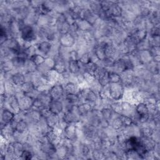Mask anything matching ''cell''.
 Segmentation results:
<instances>
[{
  "label": "cell",
  "mask_w": 160,
  "mask_h": 160,
  "mask_svg": "<svg viewBox=\"0 0 160 160\" xmlns=\"http://www.w3.org/2000/svg\"><path fill=\"white\" fill-rule=\"evenodd\" d=\"M20 38L24 42L33 44V42L38 39V36L33 26L26 24L20 31Z\"/></svg>",
  "instance_id": "obj_1"
},
{
  "label": "cell",
  "mask_w": 160,
  "mask_h": 160,
  "mask_svg": "<svg viewBox=\"0 0 160 160\" xmlns=\"http://www.w3.org/2000/svg\"><path fill=\"white\" fill-rule=\"evenodd\" d=\"M109 93L111 98L114 101H120L123 98L125 88L121 82L109 84Z\"/></svg>",
  "instance_id": "obj_2"
},
{
  "label": "cell",
  "mask_w": 160,
  "mask_h": 160,
  "mask_svg": "<svg viewBox=\"0 0 160 160\" xmlns=\"http://www.w3.org/2000/svg\"><path fill=\"white\" fill-rule=\"evenodd\" d=\"M19 100L21 111L27 112L32 108L34 99L29 96L24 94L21 90L15 94Z\"/></svg>",
  "instance_id": "obj_3"
},
{
  "label": "cell",
  "mask_w": 160,
  "mask_h": 160,
  "mask_svg": "<svg viewBox=\"0 0 160 160\" xmlns=\"http://www.w3.org/2000/svg\"><path fill=\"white\" fill-rule=\"evenodd\" d=\"M49 94L52 99L62 101L65 95L63 85L60 82L54 84L50 87L49 89Z\"/></svg>",
  "instance_id": "obj_4"
},
{
  "label": "cell",
  "mask_w": 160,
  "mask_h": 160,
  "mask_svg": "<svg viewBox=\"0 0 160 160\" xmlns=\"http://www.w3.org/2000/svg\"><path fill=\"white\" fill-rule=\"evenodd\" d=\"M78 128L75 123L68 124L63 129V137L74 142L78 139Z\"/></svg>",
  "instance_id": "obj_5"
},
{
  "label": "cell",
  "mask_w": 160,
  "mask_h": 160,
  "mask_svg": "<svg viewBox=\"0 0 160 160\" xmlns=\"http://www.w3.org/2000/svg\"><path fill=\"white\" fill-rule=\"evenodd\" d=\"M58 43L62 47L71 48L75 46L76 39L71 34L68 32L60 35Z\"/></svg>",
  "instance_id": "obj_6"
},
{
  "label": "cell",
  "mask_w": 160,
  "mask_h": 160,
  "mask_svg": "<svg viewBox=\"0 0 160 160\" xmlns=\"http://www.w3.org/2000/svg\"><path fill=\"white\" fill-rule=\"evenodd\" d=\"M41 115L38 109L32 108L30 110L25 112L24 119L28 121L29 124H37L41 119Z\"/></svg>",
  "instance_id": "obj_7"
},
{
  "label": "cell",
  "mask_w": 160,
  "mask_h": 160,
  "mask_svg": "<svg viewBox=\"0 0 160 160\" xmlns=\"http://www.w3.org/2000/svg\"><path fill=\"white\" fill-rule=\"evenodd\" d=\"M16 114L9 109L3 108H1V128H3L5 126L10 123L15 118Z\"/></svg>",
  "instance_id": "obj_8"
},
{
  "label": "cell",
  "mask_w": 160,
  "mask_h": 160,
  "mask_svg": "<svg viewBox=\"0 0 160 160\" xmlns=\"http://www.w3.org/2000/svg\"><path fill=\"white\" fill-rule=\"evenodd\" d=\"M6 104H8L11 110L14 112L15 114H18L21 112L18 98L15 94L8 95Z\"/></svg>",
  "instance_id": "obj_9"
},
{
  "label": "cell",
  "mask_w": 160,
  "mask_h": 160,
  "mask_svg": "<svg viewBox=\"0 0 160 160\" xmlns=\"http://www.w3.org/2000/svg\"><path fill=\"white\" fill-rule=\"evenodd\" d=\"M49 109L52 113L61 115L64 112V106L61 100L52 99L48 106Z\"/></svg>",
  "instance_id": "obj_10"
},
{
  "label": "cell",
  "mask_w": 160,
  "mask_h": 160,
  "mask_svg": "<svg viewBox=\"0 0 160 160\" xmlns=\"http://www.w3.org/2000/svg\"><path fill=\"white\" fill-rule=\"evenodd\" d=\"M36 44H37L38 51L40 52V54L42 55H46V56H48L53 46L52 42L46 40L41 41L38 43H37Z\"/></svg>",
  "instance_id": "obj_11"
},
{
  "label": "cell",
  "mask_w": 160,
  "mask_h": 160,
  "mask_svg": "<svg viewBox=\"0 0 160 160\" xmlns=\"http://www.w3.org/2000/svg\"><path fill=\"white\" fill-rule=\"evenodd\" d=\"M104 48L105 46L104 45L97 42L92 48V51L94 55L96 56V59L98 60V61H101L106 58Z\"/></svg>",
  "instance_id": "obj_12"
},
{
  "label": "cell",
  "mask_w": 160,
  "mask_h": 160,
  "mask_svg": "<svg viewBox=\"0 0 160 160\" xmlns=\"http://www.w3.org/2000/svg\"><path fill=\"white\" fill-rule=\"evenodd\" d=\"M138 59L141 65H146L152 61V56L149 49L138 51Z\"/></svg>",
  "instance_id": "obj_13"
},
{
  "label": "cell",
  "mask_w": 160,
  "mask_h": 160,
  "mask_svg": "<svg viewBox=\"0 0 160 160\" xmlns=\"http://www.w3.org/2000/svg\"><path fill=\"white\" fill-rule=\"evenodd\" d=\"M11 82L16 86H21L24 82H26L24 73L20 71H17L12 73L9 79ZM7 80V79H6Z\"/></svg>",
  "instance_id": "obj_14"
},
{
  "label": "cell",
  "mask_w": 160,
  "mask_h": 160,
  "mask_svg": "<svg viewBox=\"0 0 160 160\" xmlns=\"http://www.w3.org/2000/svg\"><path fill=\"white\" fill-rule=\"evenodd\" d=\"M77 111L81 118H85L93 109L92 107L88 102H81L76 106Z\"/></svg>",
  "instance_id": "obj_15"
},
{
  "label": "cell",
  "mask_w": 160,
  "mask_h": 160,
  "mask_svg": "<svg viewBox=\"0 0 160 160\" xmlns=\"http://www.w3.org/2000/svg\"><path fill=\"white\" fill-rule=\"evenodd\" d=\"M123 9L121 5L118 3V1H114L112 5L110 7L109 9L106 11L109 13L111 17L118 18L122 16Z\"/></svg>",
  "instance_id": "obj_16"
},
{
  "label": "cell",
  "mask_w": 160,
  "mask_h": 160,
  "mask_svg": "<svg viewBox=\"0 0 160 160\" xmlns=\"http://www.w3.org/2000/svg\"><path fill=\"white\" fill-rule=\"evenodd\" d=\"M141 141L147 151H153L157 145V142L151 137L140 136Z\"/></svg>",
  "instance_id": "obj_17"
},
{
  "label": "cell",
  "mask_w": 160,
  "mask_h": 160,
  "mask_svg": "<svg viewBox=\"0 0 160 160\" xmlns=\"http://www.w3.org/2000/svg\"><path fill=\"white\" fill-rule=\"evenodd\" d=\"M45 78L49 82L50 84L51 83H57L59 82L61 80V74L58 72L54 69H52L48 71L44 75Z\"/></svg>",
  "instance_id": "obj_18"
},
{
  "label": "cell",
  "mask_w": 160,
  "mask_h": 160,
  "mask_svg": "<svg viewBox=\"0 0 160 160\" xmlns=\"http://www.w3.org/2000/svg\"><path fill=\"white\" fill-rule=\"evenodd\" d=\"M61 119L60 115H57L53 113H51L48 117L45 118L46 123L49 128L51 129H53L57 127Z\"/></svg>",
  "instance_id": "obj_19"
},
{
  "label": "cell",
  "mask_w": 160,
  "mask_h": 160,
  "mask_svg": "<svg viewBox=\"0 0 160 160\" xmlns=\"http://www.w3.org/2000/svg\"><path fill=\"white\" fill-rule=\"evenodd\" d=\"M63 86L65 94H77L80 89L77 83L72 81L66 82Z\"/></svg>",
  "instance_id": "obj_20"
},
{
  "label": "cell",
  "mask_w": 160,
  "mask_h": 160,
  "mask_svg": "<svg viewBox=\"0 0 160 160\" xmlns=\"http://www.w3.org/2000/svg\"><path fill=\"white\" fill-rule=\"evenodd\" d=\"M27 59L20 57V56H14L13 57L11 60L12 62V64L13 65L14 69L17 70H23L24 68V65L26 62V60Z\"/></svg>",
  "instance_id": "obj_21"
},
{
  "label": "cell",
  "mask_w": 160,
  "mask_h": 160,
  "mask_svg": "<svg viewBox=\"0 0 160 160\" xmlns=\"http://www.w3.org/2000/svg\"><path fill=\"white\" fill-rule=\"evenodd\" d=\"M131 35L138 43L139 42L146 39L148 36V31L145 29H138Z\"/></svg>",
  "instance_id": "obj_22"
},
{
  "label": "cell",
  "mask_w": 160,
  "mask_h": 160,
  "mask_svg": "<svg viewBox=\"0 0 160 160\" xmlns=\"http://www.w3.org/2000/svg\"><path fill=\"white\" fill-rule=\"evenodd\" d=\"M29 127V124L25 119H18L15 131H17L21 133H26L28 132Z\"/></svg>",
  "instance_id": "obj_23"
},
{
  "label": "cell",
  "mask_w": 160,
  "mask_h": 160,
  "mask_svg": "<svg viewBox=\"0 0 160 160\" xmlns=\"http://www.w3.org/2000/svg\"><path fill=\"white\" fill-rule=\"evenodd\" d=\"M88 8L89 9L98 17L102 11L100 1H89L88 2Z\"/></svg>",
  "instance_id": "obj_24"
},
{
  "label": "cell",
  "mask_w": 160,
  "mask_h": 160,
  "mask_svg": "<svg viewBox=\"0 0 160 160\" xmlns=\"http://www.w3.org/2000/svg\"><path fill=\"white\" fill-rule=\"evenodd\" d=\"M68 70L73 75L81 72L80 63L79 61H69L68 64Z\"/></svg>",
  "instance_id": "obj_25"
},
{
  "label": "cell",
  "mask_w": 160,
  "mask_h": 160,
  "mask_svg": "<svg viewBox=\"0 0 160 160\" xmlns=\"http://www.w3.org/2000/svg\"><path fill=\"white\" fill-rule=\"evenodd\" d=\"M135 112L138 116L149 114V110L146 104L143 102H139L135 104Z\"/></svg>",
  "instance_id": "obj_26"
},
{
  "label": "cell",
  "mask_w": 160,
  "mask_h": 160,
  "mask_svg": "<svg viewBox=\"0 0 160 160\" xmlns=\"http://www.w3.org/2000/svg\"><path fill=\"white\" fill-rule=\"evenodd\" d=\"M109 124L112 128H113L118 132L122 130L124 128L119 114L116 115V117H113L112 118V119L109 122Z\"/></svg>",
  "instance_id": "obj_27"
},
{
  "label": "cell",
  "mask_w": 160,
  "mask_h": 160,
  "mask_svg": "<svg viewBox=\"0 0 160 160\" xmlns=\"http://www.w3.org/2000/svg\"><path fill=\"white\" fill-rule=\"evenodd\" d=\"M100 112H101L102 119H105L109 122H110L112 118L114 117V112L109 107H105V108H101L100 109Z\"/></svg>",
  "instance_id": "obj_28"
},
{
  "label": "cell",
  "mask_w": 160,
  "mask_h": 160,
  "mask_svg": "<svg viewBox=\"0 0 160 160\" xmlns=\"http://www.w3.org/2000/svg\"><path fill=\"white\" fill-rule=\"evenodd\" d=\"M13 148H14V159H20L21 154L24 151L23 142L19 141H14L13 142Z\"/></svg>",
  "instance_id": "obj_29"
},
{
  "label": "cell",
  "mask_w": 160,
  "mask_h": 160,
  "mask_svg": "<svg viewBox=\"0 0 160 160\" xmlns=\"http://www.w3.org/2000/svg\"><path fill=\"white\" fill-rule=\"evenodd\" d=\"M78 25L79 31L81 32L91 31L93 29L92 25L89 23L88 21L84 19H79L78 21H76Z\"/></svg>",
  "instance_id": "obj_30"
},
{
  "label": "cell",
  "mask_w": 160,
  "mask_h": 160,
  "mask_svg": "<svg viewBox=\"0 0 160 160\" xmlns=\"http://www.w3.org/2000/svg\"><path fill=\"white\" fill-rule=\"evenodd\" d=\"M146 69L152 74H156L159 73V62L151 61L146 65H144Z\"/></svg>",
  "instance_id": "obj_31"
},
{
  "label": "cell",
  "mask_w": 160,
  "mask_h": 160,
  "mask_svg": "<svg viewBox=\"0 0 160 160\" xmlns=\"http://www.w3.org/2000/svg\"><path fill=\"white\" fill-rule=\"evenodd\" d=\"M14 69L11 60H1V73L6 74L10 73V72Z\"/></svg>",
  "instance_id": "obj_32"
},
{
  "label": "cell",
  "mask_w": 160,
  "mask_h": 160,
  "mask_svg": "<svg viewBox=\"0 0 160 160\" xmlns=\"http://www.w3.org/2000/svg\"><path fill=\"white\" fill-rule=\"evenodd\" d=\"M146 125H144L141 127H139V132L140 136L142 137H151L152 134L153 132L154 129L149 126L146 122L145 123Z\"/></svg>",
  "instance_id": "obj_33"
},
{
  "label": "cell",
  "mask_w": 160,
  "mask_h": 160,
  "mask_svg": "<svg viewBox=\"0 0 160 160\" xmlns=\"http://www.w3.org/2000/svg\"><path fill=\"white\" fill-rule=\"evenodd\" d=\"M64 99L74 106H77L81 103L80 99L77 94H65Z\"/></svg>",
  "instance_id": "obj_34"
},
{
  "label": "cell",
  "mask_w": 160,
  "mask_h": 160,
  "mask_svg": "<svg viewBox=\"0 0 160 160\" xmlns=\"http://www.w3.org/2000/svg\"><path fill=\"white\" fill-rule=\"evenodd\" d=\"M21 91L25 94H29L36 88L32 82L26 81L20 86Z\"/></svg>",
  "instance_id": "obj_35"
},
{
  "label": "cell",
  "mask_w": 160,
  "mask_h": 160,
  "mask_svg": "<svg viewBox=\"0 0 160 160\" xmlns=\"http://www.w3.org/2000/svg\"><path fill=\"white\" fill-rule=\"evenodd\" d=\"M105 150L101 148H95L92 150L91 156L94 159H105Z\"/></svg>",
  "instance_id": "obj_36"
},
{
  "label": "cell",
  "mask_w": 160,
  "mask_h": 160,
  "mask_svg": "<svg viewBox=\"0 0 160 160\" xmlns=\"http://www.w3.org/2000/svg\"><path fill=\"white\" fill-rule=\"evenodd\" d=\"M37 51L38 48L36 44H31V45L24 48V53L27 58H31L32 56L37 54Z\"/></svg>",
  "instance_id": "obj_37"
},
{
  "label": "cell",
  "mask_w": 160,
  "mask_h": 160,
  "mask_svg": "<svg viewBox=\"0 0 160 160\" xmlns=\"http://www.w3.org/2000/svg\"><path fill=\"white\" fill-rule=\"evenodd\" d=\"M109 86L106 87H102V88L99 91L98 96H99V100L104 101V100H108V99H111L110 97Z\"/></svg>",
  "instance_id": "obj_38"
},
{
  "label": "cell",
  "mask_w": 160,
  "mask_h": 160,
  "mask_svg": "<svg viewBox=\"0 0 160 160\" xmlns=\"http://www.w3.org/2000/svg\"><path fill=\"white\" fill-rule=\"evenodd\" d=\"M108 78H109L110 84L121 82V78L120 74H118L112 71H108Z\"/></svg>",
  "instance_id": "obj_39"
},
{
  "label": "cell",
  "mask_w": 160,
  "mask_h": 160,
  "mask_svg": "<svg viewBox=\"0 0 160 160\" xmlns=\"http://www.w3.org/2000/svg\"><path fill=\"white\" fill-rule=\"evenodd\" d=\"M147 39L149 45V47H156L159 46L160 44V39L159 36H149L147 37Z\"/></svg>",
  "instance_id": "obj_40"
},
{
  "label": "cell",
  "mask_w": 160,
  "mask_h": 160,
  "mask_svg": "<svg viewBox=\"0 0 160 160\" xmlns=\"http://www.w3.org/2000/svg\"><path fill=\"white\" fill-rule=\"evenodd\" d=\"M45 58H46L44 56H42V54L37 53L29 59L35 64V65L37 67H38L44 63V62L45 61Z\"/></svg>",
  "instance_id": "obj_41"
},
{
  "label": "cell",
  "mask_w": 160,
  "mask_h": 160,
  "mask_svg": "<svg viewBox=\"0 0 160 160\" xmlns=\"http://www.w3.org/2000/svg\"><path fill=\"white\" fill-rule=\"evenodd\" d=\"M119 118L121 120V122L122 123V125L124 127H128L134 124L133 119L131 116L124 115V114H121L119 115Z\"/></svg>",
  "instance_id": "obj_42"
},
{
  "label": "cell",
  "mask_w": 160,
  "mask_h": 160,
  "mask_svg": "<svg viewBox=\"0 0 160 160\" xmlns=\"http://www.w3.org/2000/svg\"><path fill=\"white\" fill-rule=\"evenodd\" d=\"M115 60L116 59H114L113 58L106 57L104 60H102L101 61H99V62L102 64L101 66H102V67L105 68L108 71L109 69H111L112 68V67L113 66Z\"/></svg>",
  "instance_id": "obj_43"
},
{
  "label": "cell",
  "mask_w": 160,
  "mask_h": 160,
  "mask_svg": "<svg viewBox=\"0 0 160 160\" xmlns=\"http://www.w3.org/2000/svg\"><path fill=\"white\" fill-rule=\"evenodd\" d=\"M79 61L84 65L87 64L89 62H90L91 61H92L91 52L89 51V52H86L81 54L80 55V57L79 59Z\"/></svg>",
  "instance_id": "obj_44"
},
{
  "label": "cell",
  "mask_w": 160,
  "mask_h": 160,
  "mask_svg": "<svg viewBox=\"0 0 160 160\" xmlns=\"http://www.w3.org/2000/svg\"><path fill=\"white\" fill-rule=\"evenodd\" d=\"M108 72V71L107 70V69H106L105 68H104L102 66H98L97 69L94 71L93 75H94V78H96V79L98 80L99 78H101V77H102L103 76H104Z\"/></svg>",
  "instance_id": "obj_45"
},
{
  "label": "cell",
  "mask_w": 160,
  "mask_h": 160,
  "mask_svg": "<svg viewBox=\"0 0 160 160\" xmlns=\"http://www.w3.org/2000/svg\"><path fill=\"white\" fill-rule=\"evenodd\" d=\"M98 66V65L96 62L91 61L88 64L84 65V71H85V72H87L91 74H93L94 71L97 69Z\"/></svg>",
  "instance_id": "obj_46"
},
{
  "label": "cell",
  "mask_w": 160,
  "mask_h": 160,
  "mask_svg": "<svg viewBox=\"0 0 160 160\" xmlns=\"http://www.w3.org/2000/svg\"><path fill=\"white\" fill-rule=\"evenodd\" d=\"M80 54L76 49H71L68 54V61H79Z\"/></svg>",
  "instance_id": "obj_47"
},
{
  "label": "cell",
  "mask_w": 160,
  "mask_h": 160,
  "mask_svg": "<svg viewBox=\"0 0 160 160\" xmlns=\"http://www.w3.org/2000/svg\"><path fill=\"white\" fill-rule=\"evenodd\" d=\"M34 152L30 150H27V149H24L22 151L21 156L20 157V159H24V160H29V159H32L34 157Z\"/></svg>",
  "instance_id": "obj_48"
},
{
  "label": "cell",
  "mask_w": 160,
  "mask_h": 160,
  "mask_svg": "<svg viewBox=\"0 0 160 160\" xmlns=\"http://www.w3.org/2000/svg\"><path fill=\"white\" fill-rule=\"evenodd\" d=\"M83 76H84L85 83H86L87 84H88L89 86L91 84H92L94 82V81L96 80V78H94L93 74H91L87 72H84L83 73Z\"/></svg>",
  "instance_id": "obj_49"
},
{
  "label": "cell",
  "mask_w": 160,
  "mask_h": 160,
  "mask_svg": "<svg viewBox=\"0 0 160 160\" xmlns=\"http://www.w3.org/2000/svg\"><path fill=\"white\" fill-rule=\"evenodd\" d=\"M108 72L103 76L102 77H101V78H99V79H98V81L99 82V83L100 84V85L101 86V87H106L109 85L110 82L109 81V78H108Z\"/></svg>",
  "instance_id": "obj_50"
},
{
  "label": "cell",
  "mask_w": 160,
  "mask_h": 160,
  "mask_svg": "<svg viewBox=\"0 0 160 160\" xmlns=\"http://www.w3.org/2000/svg\"><path fill=\"white\" fill-rule=\"evenodd\" d=\"M114 2L113 1H100L102 9L104 11H108Z\"/></svg>",
  "instance_id": "obj_51"
},
{
  "label": "cell",
  "mask_w": 160,
  "mask_h": 160,
  "mask_svg": "<svg viewBox=\"0 0 160 160\" xmlns=\"http://www.w3.org/2000/svg\"><path fill=\"white\" fill-rule=\"evenodd\" d=\"M46 107L44 104L42 103V102L39 99V98H36L34 99V101H33V104H32V108L36 109H41V108Z\"/></svg>",
  "instance_id": "obj_52"
},
{
  "label": "cell",
  "mask_w": 160,
  "mask_h": 160,
  "mask_svg": "<svg viewBox=\"0 0 160 160\" xmlns=\"http://www.w3.org/2000/svg\"><path fill=\"white\" fill-rule=\"evenodd\" d=\"M149 36H159L160 31L159 26H152L148 31Z\"/></svg>",
  "instance_id": "obj_53"
},
{
  "label": "cell",
  "mask_w": 160,
  "mask_h": 160,
  "mask_svg": "<svg viewBox=\"0 0 160 160\" xmlns=\"http://www.w3.org/2000/svg\"><path fill=\"white\" fill-rule=\"evenodd\" d=\"M39 111L40 112L41 117H42L44 119L46 118L47 117H48L52 113L48 107H44V108H41V109H39Z\"/></svg>",
  "instance_id": "obj_54"
},
{
  "label": "cell",
  "mask_w": 160,
  "mask_h": 160,
  "mask_svg": "<svg viewBox=\"0 0 160 160\" xmlns=\"http://www.w3.org/2000/svg\"><path fill=\"white\" fill-rule=\"evenodd\" d=\"M149 51L150 53L151 54L152 58L156 56H159L160 54V49L159 46H156V47H151L149 49Z\"/></svg>",
  "instance_id": "obj_55"
}]
</instances>
